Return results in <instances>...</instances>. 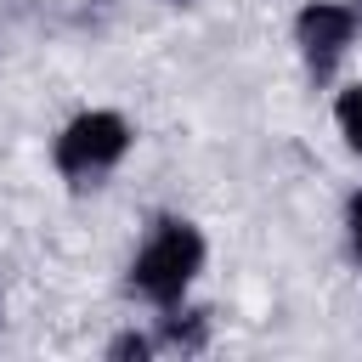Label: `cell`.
<instances>
[{"label":"cell","mask_w":362,"mask_h":362,"mask_svg":"<svg viewBox=\"0 0 362 362\" xmlns=\"http://www.w3.org/2000/svg\"><path fill=\"white\" fill-rule=\"evenodd\" d=\"M204 255H209V243H204L198 221H187V215H153L147 238H141L136 255H130L124 288H130L141 305L170 311V305H181V300L192 294V283H198V272H204Z\"/></svg>","instance_id":"1"},{"label":"cell","mask_w":362,"mask_h":362,"mask_svg":"<svg viewBox=\"0 0 362 362\" xmlns=\"http://www.w3.org/2000/svg\"><path fill=\"white\" fill-rule=\"evenodd\" d=\"M136 147V124L119 107H85L74 113L57 141H51V164L68 187H102Z\"/></svg>","instance_id":"2"},{"label":"cell","mask_w":362,"mask_h":362,"mask_svg":"<svg viewBox=\"0 0 362 362\" xmlns=\"http://www.w3.org/2000/svg\"><path fill=\"white\" fill-rule=\"evenodd\" d=\"M356 11L351 0H305L294 11V45H300V62L317 85H328L345 62V51L356 45Z\"/></svg>","instance_id":"3"},{"label":"cell","mask_w":362,"mask_h":362,"mask_svg":"<svg viewBox=\"0 0 362 362\" xmlns=\"http://www.w3.org/2000/svg\"><path fill=\"white\" fill-rule=\"evenodd\" d=\"M209 311L204 305H170V311H158V328H153V339H158V351H181V356H198V351H209Z\"/></svg>","instance_id":"4"},{"label":"cell","mask_w":362,"mask_h":362,"mask_svg":"<svg viewBox=\"0 0 362 362\" xmlns=\"http://www.w3.org/2000/svg\"><path fill=\"white\" fill-rule=\"evenodd\" d=\"M334 124H339V136H345V153L362 164V79L334 96Z\"/></svg>","instance_id":"5"},{"label":"cell","mask_w":362,"mask_h":362,"mask_svg":"<svg viewBox=\"0 0 362 362\" xmlns=\"http://www.w3.org/2000/svg\"><path fill=\"white\" fill-rule=\"evenodd\" d=\"M102 356H107V362H147V356H158V339L141 334V328H119Z\"/></svg>","instance_id":"6"},{"label":"cell","mask_w":362,"mask_h":362,"mask_svg":"<svg viewBox=\"0 0 362 362\" xmlns=\"http://www.w3.org/2000/svg\"><path fill=\"white\" fill-rule=\"evenodd\" d=\"M345 243H351V260L362 266V192L345 198Z\"/></svg>","instance_id":"7"},{"label":"cell","mask_w":362,"mask_h":362,"mask_svg":"<svg viewBox=\"0 0 362 362\" xmlns=\"http://www.w3.org/2000/svg\"><path fill=\"white\" fill-rule=\"evenodd\" d=\"M351 11H356V28H362V0H351Z\"/></svg>","instance_id":"8"}]
</instances>
